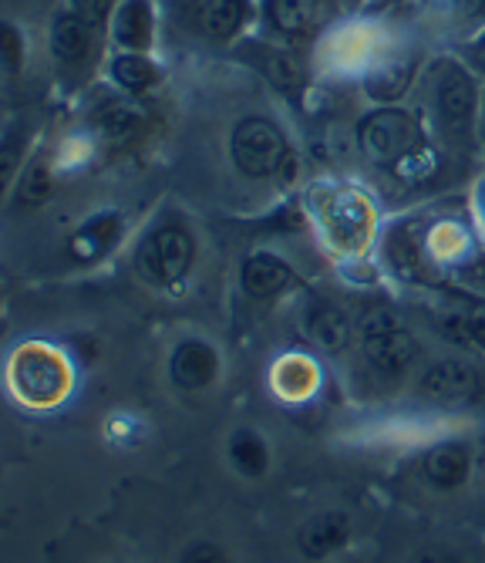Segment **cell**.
Returning <instances> with one entry per match:
<instances>
[{"label":"cell","mask_w":485,"mask_h":563,"mask_svg":"<svg viewBox=\"0 0 485 563\" xmlns=\"http://www.w3.org/2000/svg\"><path fill=\"white\" fill-rule=\"evenodd\" d=\"M361 347L377 375H401L418 357V341L388 307H371L361 318Z\"/></svg>","instance_id":"1"},{"label":"cell","mask_w":485,"mask_h":563,"mask_svg":"<svg viewBox=\"0 0 485 563\" xmlns=\"http://www.w3.org/2000/svg\"><path fill=\"white\" fill-rule=\"evenodd\" d=\"M196 257V240L186 227L166 223L145 236V243L135 253V271L155 284V287H173L179 284Z\"/></svg>","instance_id":"2"},{"label":"cell","mask_w":485,"mask_h":563,"mask_svg":"<svg viewBox=\"0 0 485 563\" xmlns=\"http://www.w3.org/2000/svg\"><path fill=\"white\" fill-rule=\"evenodd\" d=\"M361 152L377 166H401L411 152L421 148L418 122L401 109H382L357 125Z\"/></svg>","instance_id":"3"},{"label":"cell","mask_w":485,"mask_h":563,"mask_svg":"<svg viewBox=\"0 0 485 563\" xmlns=\"http://www.w3.org/2000/svg\"><path fill=\"white\" fill-rule=\"evenodd\" d=\"M11 385L27 405H54L68 391V365L47 347H21L11 362Z\"/></svg>","instance_id":"4"},{"label":"cell","mask_w":485,"mask_h":563,"mask_svg":"<svg viewBox=\"0 0 485 563\" xmlns=\"http://www.w3.org/2000/svg\"><path fill=\"white\" fill-rule=\"evenodd\" d=\"M233 163L250 179L277 176L287 166V142L284 132L266 119H243L230 142Z\"/></svg>","instance_id":"5"},{"label":"cell","mask_w":485,"mask_h":563,"mask_svg":"<svg viewBox=\"0 0 485 563\" xmlns=\"http://www.w3.org/2000/svg\"><path fill=\"white\" fill-rule=\"evenodd\" d=\"M478 372L462 357H442L421 372L418 391L431 401H465L478 391Z\"/></svg>","instance_id":"6"},{"label":"cell","mask_w":485,"mask_h":563,"mask_svg":"<svg viewBox=\"0 0 485 563\" xmlns=\"http://www.w3.org/2000/svg\"><path fill=\"white\" fill-rule=\"evenodd\" d=\"M436 106H439V119L452 135H465L472 119H475V88L472 78L459 68L449 65L439 78V91H436Z\"/></svg>","instance_id":"7"},{"label":"cell","mask_w":485,"mask_h":563,"mask_svg":"<svg viewBox=\"0 0 485 563\" xmlns=\"http://www.w3.org/2000/svg\"><path fill=\"white\" fill-rule=\"evenodd\" d=\"M169 375L179 388L186 391H199L206 385L216 382V375H220V357H216L212 344L199 341V338H189L183 341L173 357H169Z\"/></svg>","instance_id":"8"},{"label":"cell","mask_w":485,"mask_h":563,"mask_svg":"<svg viewBox=\"0 0 485 563\" xmlns=\"http://www.w3.org/2000/svg\"><path fill=\"white\" fill-rule=\"evenodd\" d=\"M351 540V520L344 514H317L310 517L300 530H297V547L307 560H323L338 553L341 547H348Z\"/></svg>","instance_id":"9"},{"label":"cell","mask_w":485,"mask_h":563,"mask_svg":"<svg viewBox=\"0 0 485 563\" xmlns=\"http://www.w3.org/2000/svg\"><path fill=\"white\" fill-rule=\"evenodd\" d=\"M421 473L436 489H455L469 476V449L459 442H442L428 449L421 459Z\"/></svg>","instance_id":"10"},{"label":"cell","mask_w":485,"mask_h":563,"mask_svg":"<svg viewBox=\"0 0 485 563\" xmlns=\"http://www.w3.org/2000/svg\"><path fill=\"white\" fill-rule=\"evenodd\" d=\"M122 236V217L119 213H101L88 220L75 236H71V257L75 261H101L108 250H112Z\"/></svg>","instance_id":"11"},{"label":"cell","mask_w":485,"mask_h":563,"mask_svg":"<svg viewBox=\"0 0 485 563\" xmlns=\"http://www.w3.org/2000/svg\"><path fill=\"white\" fill-rule=\"evenodd\" d=\"M294 280V271L287 261L274 257V253H253L243 264V290L250 297H274Z\"/></svg>","instance_id":"12"},{"label":"cell","mask_w":485,"mask_h":563,"mask_svg":"<svg viewBox=\"0 0 485 563\" xmlns=\"http://www.w3.org/2000/svg\"><path fill=\"white\" fill-rule=\"evenodd\" d=\"M307 334L323 351L341 354L351 344V321L334 303H313L307 311Z\"/></svg>","instance_id":"13"},{"label":"cell","mask_w":485,"mask_h":563,"mask_svg":"<svg viewBox=\"0 0 485 563\" xmlns=\"http://www.w3.org/2000/svg\"><path fill=\"white\" fill-rule=\"evenodd\" d=\"M51 51H54V58L65 62V65L81 62L91 51V24L78 14L58 18L51 27Z\"/></svg>","instance_id":"14"},{"label":"cell","mask_w":485,"mask_h":563,"mask_svg":"<svg viewBox=\"0 0 485 563\" xmlns=\"http://www.w3.org/2000/svg\"><path fill=\"white\" fill-rule=\"evenodd\" d=\"M152 27H155V21H152L148 0H125L115 14V37L125 47L139 51V55L148 51V44H152Z\"/></svg>","instance_id":"15"},{"label":"cell","mask_w":485,"mask_h":563,"mask_svg":"<svg viewBox=\"0 0 485 563\" xmlns=\"http://www.w3.org/2000/svg\"><path fill=\"white\" fill-rule=\"evenodd\" d=\"M317 11H320L317 0H266L269 24L284 34H290V37L310 34L317 24Z\"/></svg>","instance_id":"16"},{"label":"cell","mask_w":485,"mask_h":563,"mask_svg":"<svg viewBox=\"0 0 485 563\" xmlns=\"http://www.w3.org/2000/svg\"><path fill=\"white\" fill-rule=\"evenodd\" d=\"M246 21V0H202L199 24L209 37H233Z\"/></svg>","instance_id":"17"},{"label":"cell","mask_w":485,"mask_h":563,"mask_svg":"<svg viewBox=\"0 0 485 563\" xmlns=\"http://www.w3.org/2000/svg\"><path fill=\"white\" fill-rule=\"evenodd\" d=\"M230 459H233L236 473H240V476H246V479L263 476V473H266V466H269L266 442H263L253 429H240V432H233V439H230Z\"/></svg>","instance_id":"18"},{"label":"cell","mask_w":485,"mask_h":563,"mask_svg":"<svg viewBox=\"0 0 485 563\" xmlns=\"http://www.w3.org/2000/svg\"><path fill=\"white\" fill-rule=\"evenodd\" d=\"M95 125L104 139H132L142 129V115L125 101H108L95 112Z\"/></svg>","instance_id":"19"},{"label":"cell","mask_w":485,"mask_h":563,"mask_svg":"<svg viewBox=\"0 0 485 563\" xmlns=\"http://www.w3.org/2000/svg\"><path fill=\"white\" fill-rule=\"evenodd\" d=\"M445 331L462 341V344H478L485 347V300H475V303H465L462 311H452L442 318Z\"/></svg>","instance_id":"20"},{"label":"cell","mask_w":485,"mask_h":563,"mask_svg":"<svg viewBox=\"0 0 485 563\" xmlns=\"http://www.w3.org/2000/svg\"><path fill=\"white\" fill-rule=\"evenodd\" d=\"M411 75H415V65H411V62H392V65H385L382 71H374V75L364 81V88H367V95L377 98V101H395V98H401V95L408 91Z\"/></svg>","instance_id":"21"},{"label":"cell","mask_w":485,"mask_h":563,"mask_svg":"<svg viewBox=\"0 0 485 563\" xmlns=\"http://www.w3.org/2000/svg\"><path fill=\"white\" fill-rule=\"evenodd\" d=\"M112 75H115V81H119L125 91H132V95L148 91V88L158 81V68H155L145 55H122V58H115Z\"/></svg>","instance_id":"22"},{"label":"cell","mask_w":485,"mask_h":563,"mask_svg":"<svg viewBox=\"0 0 485 563\" xmlns=\"http://www.w3.org/2000/svg\"><path fill=\"white\" fill-rule=\"evenodd\" d=\"M388 261H392V267L401 274V277H408V280H415V277H421V250H418V243L408 236V230H395L392 236H388Z\"/></svg>","instance_id":"23"},{"label":"cell","mask_w":485,"mask_h":563,"mask_svg":"<svg viewBox=\"0 0 485 563\" xmlns=\"http://www.w3.org/2000/svg\"><path fill=\"white\" fill-rule=\"evenodd\" d=\"M371 223V213L364 210V202H357L354 196H341L338 207H334V227H338V236L354 243L361 240V233L367 230Z\"/></svg>","instance_id":"24"},{"label":"cell","mask_w":485,"mask_h":563,"mask_svg":"<svg viewBox=\"0 0 485 563\" xmlns=\"http://www.w3.org/2000/svg\"><path fill=\"white\" fill-rule=\"evenodd\" d=\"M263 71H266L269 81H274L277 88H284V91H294L304 81L300 62L290 58V55H284V51H269V55L263 58Z\"/></svg>","instance_id":"25"},{"label":"cell","mask_w":485,"mask_h":563,"mask_svg":"<svg viewBox=\"0 0 485 563\" xmlns=\"http://www.w3.org/2000/svg\"><path fill=\"white\" fill-rule=\"evenodd\" d=\"M51 173H47V166H41V163H34V166H27L24 169V176L18 179V202L21 207H41V202L51 196Z\"/></svg>","instance_id":"26"},{"label":"cell","mask_w":485,"mask_h":563,"mask_svg":"<svg viewBox=\"0 0 485 563\" xmlns=\"http://www.w3.org/2000/svg\"><path fill=\"white\" fill-rule=\"evenodd\" d=\"M21 55H24L21 34L11 24H0V68L18 71L21 68Z\"/></svg>","instance_id":"27"},{"label":"cell","mask_w":485,"mask_h":563,"mask_svg":"<svg viewBox=\"0 0 485 563\" xmlns=\"http://www.w3.org/2000/svg\"><path fill=\"white\" fill-rule=\"evenodd\" d=\"M18 163H21V139H8L0 142V192H4L18 173Z\"/></svg>","instance_id":"28"},{"label":"cell","mask_w":485,"mask_h":563,"mask_svg":"<svg viewBox=\"0 0 485 563\" xmlns=\"http://www.w3.org/2000/svg\"><path fill=\"white\" fill-rule=\"evenodd\" d=\"M179 563H230V560H227V553H223L220 547H216V543L199 540V543H189V547L183 550Z\"/></svg>","instance_id":"29"},{"label":"cell","mask_w":485,"mask_h":563,"mask_svg":"<svg viewBox=\"0 0 485 563\" xmlns=\"http://www.w3.org/2000/svg\"><path fill=\"white\" fill-rule=\"evenodd\" d=\"M75 4V14L85 18L88 24H98L108 18V11H112V0H71Z\"/></svg>","instance_id":"30"},{"label":"cell","mask_w":485,"mask_h":563,"mask_svg":"<svg viewBox=\"0 0 485 563\" xmlns=\"http://www.w3.org/2000/svg\"><path fill=\"white\" fill-rule=\"evenodd\" d=\"M472 62H475V68H478V71H485V34H482V41L472 47Z\"/></svg>","instance_id":"31"},{"label":"cell","mask_w":485,"mask_h":563,"mask_svg":"<svg viewBox=\"0 0 485 563\" xmlns=\"http://www.w3.org/2000/svg\"><path fill=\"white\" fill-rule=\"evenodd\" d=\"M472 4H485V0H472Z\"/></svg>","instance_id":"32"},{"label":"cell","mask_w":485,"mask_h":563,"mask_svg":"<svg viewBox=\"0 0 485 563\" xmlns=\"http://www.w3.org/2000/svg\"><path fill=\"white\" fill-rule=\"evenodd\" d=\"M377 4H388V0H377Z\"/></svg>","instance_id":"33"}]
</instances>
